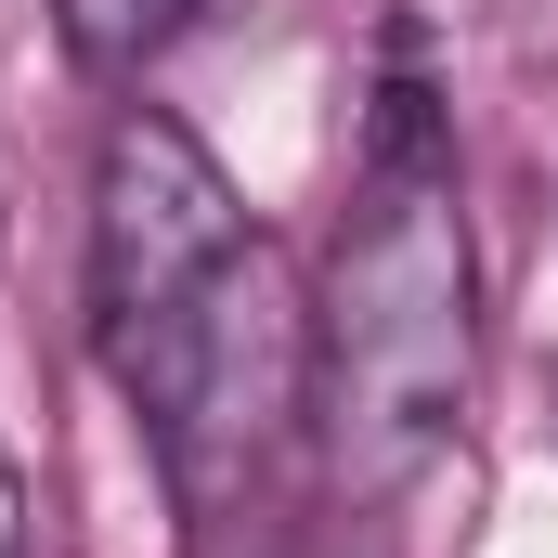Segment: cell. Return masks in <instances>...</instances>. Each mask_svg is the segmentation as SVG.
Wrapping results in <instances>:
<instances>
[{
    "instance_id": "3957f363",
    "label": "cell",
    "mask_w": 558,
    "mask_h": 558,
    "mask_svg": "<svg viewBox=\"0 0 558 558\" xmlns=\"http://www.w3.org/2000/svg\"><path fill=\"white\" fill-rule=\"evenodd\" d=\"M182 13H195V0H52V26H65V52H78L92 78H131L143 52H169Z\"/></svg>"
},
{
    "instance_id": "6da1fadb",
    "label": "cell",
    "mask_w": 558,
    "mask_h": 558,
    "mask_svg": "<svg viewBox=\"0 0 558 558\" xmlns=\"http://www.w3.org/2000/svg\"><path fill=\"white\" fill-rule=\"evenodd\" d=\"M468 208H454V143L428 118L416 52H390L377 131H364V208L325 260V325H312V416L325 468L351 494H403L468 416Z\"/></svg>"
},
{
    "instance_id": "277c9868",
    "label": "cell",
    "mask_w": 558,
    "mask_h": 558,
    "mask_svg": "<svg viewBox=\"0 0 558 558\" xmlns=\"http://www.w3.org/2000/svg\"><path fill=\"white\" fill-rule=\"evenodd\" d=\"M0 558H26V481H13V454H0Z\"/></svg>"
},
{
    "instance_id": "7a4b0ae2",
    "label": "cell",
    "mask_w": 558,
    "mask_h": 558,
    "mask_svg": "<svg viewBox=\"0 0 558 558\" xmlns=\"http://www.w3.org/2000/svg\"><path fill=\"white\" fill-rule=\"evenodd\" d=\"M247 260H260V234H247L221 156L182 118L131 105L105 131V169H92V338H105L118 390L143 403V428H169L195 403Z\"/></svg>"
}]
</instances>
